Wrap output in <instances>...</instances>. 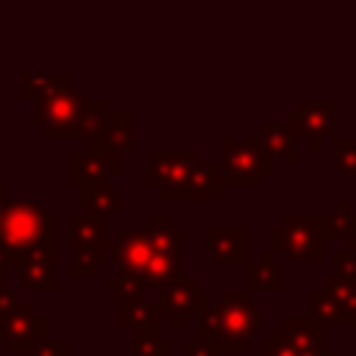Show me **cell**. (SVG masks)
Instances as JSON below:
<instances>
[{
  "mask_svg": "<svg viewBox=\"0 0 356 356\" xmlns=\"http://www.w3.org/2000/svg\"><path fill=\"white\" fill-rule=\"evenodd\" d=\"M245 284L248 289H270V292H281L286 286V267L275 259V253L267 248L256 256V261L248 264L245 270Z\"/></svg>",
  "mask_w": 356,
  "mask_h": 356,
  "instance_id": "17",
  "label": "cell"
},
{
  "mask_svg": "<svg viewBox=\"0 0 356 356\" xmlns=\"http://www.w3.org/2000/svg\"><path fill=\"white\" fill-rule=\"evenodd\" d=\"M323 242H325L323 214L292 211L278 225H273V231H270V250L284 256L286 261L320 264L323 261Z\"/></svg>",
  "mask_w": 356,
  "mask_h": 356,
  "instance_id": "2",
  "label": "cell"
},
{
  "mask_svg": "<svg viewBox=\"0 0 356 356\" xmlns=\"http://www.w3.org/2000/svg\"><path fill=\"white\" fill-rule=\"evenodd\" d=\"M264 153L275 161H284V164H298V150H295V139L286 134V128L281 122H261L256 128V136H253Z\"/></svg>",
  "mask_w": 356,
  "mask_h": 356,
  "instance_id": "20",
  "label": "cell"
},
{
  "mask_svg": "<svg viewBox=\"0 0 356 356\" xmlns=\"http://www.w3.org/2000/svg\"><path fill=\"white\" fill-rule=\"evenodd\" d=\"M334 275L356 284V250L342 248L334 253Z\"/></svg>",
  "mask_w": 356,
  "mask_h": 356,
  "instance_id": "35",
  "label": "cell"
},
{
  "mask_svg": "<svg viewBox=\"0 0 356 356\" xmlns=\"http://www.w3.org/2000/svg\"><path fill=\"white\" fill-rule=\"evenodd\" d=\"M200 156L195 150H147L145 153V186L156 192L159 200L181 203L192 170Z\"/></svg>",
  "mask_w": 356,
  "mask_h": 356,
  "instance_id": "5",
  "label": "cell"
},
{
  "mask_svg": "<svg viewBox=\"0 0 356 356\" xmlns=\"http://www.w3.org/2000/svg\"><path fill=\"white\" fill-rule=\"evenodd\" d=\"M317 356H337L334 350H323V353H317Z\"/></svg>",
  "mask_w": 356,
  "mask_h": 356,
  "instance_id": "42",
  "label": "cell"
},
{
  "mask_svg": "<svg viewBox=\"0 0 356 356\" xmlns=\"http://www.w3.org/2000/svg\"><path fill=\"white\" fill-rule=\"evenodd\" d=\"M122 172V156L95 145V147H78L67 153V186L70 189H86L97 184H111Z\"/></svg>",
  "mask_w": 356,
  "mask_h": 356,
  "instance_id": "8",
  "label": "cell"
},
{
  "mask_svg": "<svg viewBox=\"0 0 356 356\" xmlns=\"http://www.w3.org/2000/svg\"><path fill=\"white\" fill-rule=\"evenodd\" d=\"M284 331L292 339V345L303 353V356H317L323 353V325L312 317V314H286L284 320Z\"/></svg>",
  "mask_w": 356,
  "mask_h": 356,
  "instance_id": "18",
  "label": "cell"
},
{
  "mask_svg": "<svg viewBox=\"0 0 356 356\" xmlns=\"http://www.w3.org/2000/svg\"><path fill=\"white\" fill-rule=\"evenodd\" d=\"M159 309L156 303L139 298V300H128L120 306V325L131 328V331H156L159 328Z\"/></svg>",
  "mask_w": 356,
  "mask_h": 356,
  "instance_id": "24",
  "label": "cell"
},
{
  "mask_svg": "<svg viewBox=\"0 0 356 356\" xmlns=\"http://www.w3.org/2000/svg\"><path fill=\"white\" fill-rule=\"evenodd\" d=\"M259 356H303V353L292 345V339L286 337L284 325H275L270 331V337L259 345Z\"/></svg>",
  "mask_w": 356,
  "mask_h": 356,
  "instance_id": "34",
  "label": "cell"
},
{
  "mask_svg": "<svg viewBox=\"0 0 356 356\" xmlns=\"http://www.w3.org/2000/svg\"><path fill=\"white\" fill-rule=\"evenodd\" d=\"M145 292H147L145 278L136 275V273H128V270H120V273L111 275L108 284H106V298H108L111 303H120V306L128 303V300L145 298Z\"/></svg>",
  "mask_w": 356,
  "mask_h": 356,
  "instance_id": "25",
  "label": "cell"
},
{
  "mask_svg": "<svg viewBox=\"0 0 356 356\" xmlns=\"http://www.w3.org/2000/svg\"><path fill=\"white\" fill-rule=\"evenodd\" d=\"M56 83L53 72H22L17 78V97L19 100H42Z\"/></svg>",
  "mask_w": 356,
  "mask_h": 356,
  "instance_id": "28",
  "label": "cell"
},
{
  "mask_svg": "<svg viewBox=\"0 0 356 356\" xmlns=\"http://www.w3.org/2000/svg\"><path fill=\"white\" fill-rule=\"evenodd\" d=\"M195 339L214 345L220 353H231V342H228V334H225V325H222V320H220L217 306H209V309L200 312V323H197Z\"/></svg>",
  "mask_w": 356,
  "mask_h": 356,
  "instance_id": "27",
  "label": "cell"
},
{
  "mask_svg": "<svg viewBox=\"0 0 356 356\" xmlns=\"http://www.w3.org/2000/svg\"><path fill=\"white\" fill-rule=\"evenodd\" d=\"M309 306H312V317L323 325V323H334L342 328H356V314H350L334 295H328L325 289H312L309 292Z\"/></svg>",
  "mask_w": 356,
  "mask_h": 356,
  "instance_id": "22",
  "label": "cell"
},
{
  "mask_svg": "<svg viewBox=\"0 0 356 356\" xmlns=\"http://www.w3.org/2000/svg\"><path fill=\"white\" fill-rule=\"evenodd\" d=\"M217 312H220V320L225 325L231 353H245L261 328L259 306L248 298L245 289H222L220 300H217Z\"/></svg>",
  "mask_w": 356,
  "mask_h": 356,
  "instance_id": "7",
  "label": "cell"
},
{
  "mask_svg": "<svg viewBox=\"0 0 356 356\" xmlns=\"http://www.w3.org/2000/svg\"><path fill=\"white\" fill-rule=\"evenodd\" d=\"M220 170H222V186L225 189H259L261 178L273 172V159L264 153V147L250 139H220Z\"/></svg>",
  "mask_w": 356,
  "mask_h": 356,
  "instance_id": "4",
  "label": "cell"
},
{
  "mask_svg": "<svg viewBox=\"0 0 356 356\" xmlns=\"http://www.w3.org/2000/svg\"><path fill=\"white\" fill-rule=\"evenodd\" d=\"M156 309L170 320L172 328H184L186 314L197 312V298H200V284L195 275H178L161 289H156Z\"/></svg>",
  "mask_w": 356,
  "mask_h": 356,
  "instance_id": "10",
  "label": "cell"
},
{
  "mask_svg": "<svg viewBox=\"0 0 356 356\" xmlns=\"http://www.w3.org/2000/svg\"><path fill=\"white\" fill-rule=\"evenodd\" d=\"M184 356H222V353L214 345H209V342L189 339V342H184Z\"/></svg>",
  "mask_w": 356,
  "mask_h": 356,
  "instance_id": "37",
  "label": "cell"
},
{
  "mask_svg": "<svg viewBox=\"0 0 356 356\" xmlns=\"http://www.w3.org/2000/svg\"><path fill=\"white\" fill-rule=\"evenodd\" d=\"M19 303H22V300H19V292H17V289H3V292H0V317H3V314H11Z\"/></svg>",
  "mask_w": 356,
  "mask_h": 356,
  "instance_id": "38",
  "label": "cell"
},
{
  "mask_svg": "<svg viewBox=\"0 0 356 356\" xmlns=\"http://www.w3.org/2000/svg\"><path fill=\"white\" fill-rule=\"evenodd\" d=\"M67 228H70V253L108 248V225L103 217L72 211V214H67Z\"/></svg>",
  "mask_w": 356,
  "mask_h": 356,
  "instance_id": "15",
  "label": "cell"
},
{
  "mask_svg": "<svg viewBox=\"0 0 356 356\" xmlns=\"http://www.w3.org/2000/svg\"><path fill=\"white\" fill-rule=\"evenodd\" d=\"M108 114H111V108H108V103L103 97H86L83 95L81 114H78V139H81V147L100 136Z\"/></svg>",
  "mask_w": 356,
  "mask_h": 356,
  "instance_id": "23",
  "label": "cell"
},
{
  "mask_svg": "<svg viewBox=\"0 0 356 356\" xmlns=\"http://www.w3.org/2000/svg\"><path fill=\"white\" fill-rule=\"evenodd\" d=\"M6 209H8V192H6V186H0V222H3Z\"/></svg>",
  "mask_w": 356,
  "mask_h": 356,
  "instance_id": "39",
  "label": "cell"
},
{
  "mask_svg": "<svg viewBox=\"0 0 356 356\" xmlns=\"http://www.w3.org/2000/svg\"><path fill=\"white\" fill-rule=\"evenodd\" d=\"M56 256L58 248H44L31 253L22 264H17V286L28 292H53L56 289Z\"/></svg>",
  "mask_w": 356,
  "mask_h": 356,
  "instance_id": "13",
  "label": "cell"
},
{
  "mask_svg": "<svg viewBox=\"0 0 356 356\" xmlns=\"http://www.w3.org/2000/svg\"><path fill=\"white\" fill-rule=\"evenodd\" d=\"M131 356H172V350H170V342L161 339L156 331H134Z\"/></svg>",
  "mask_w": 356,
  "mask_h": 356,
  "instance_id": "32",
  "label": "cell"
},
{
  "mask_svg": "<svg viewBox=\"0 0 356 356\" xmlns=\"http://www.w3.org/2000/svg\"><path fill=\"white\" fill-rule=\"evenodd\" d=\"M100 264H108V248H95V250H75L70 259L67 273L72 278H92Z\"/></svg>",
  "mask_w": 356,
  "mask_h": 356,
  "instance_id": "29",
  "label": "cell"
},
{
  "mask_svg": "<svg viewBox=\"0 0 356 356\" xmlns=\"http://www.w3.org/2000/svg\"><path fill=\"white\" fill-rule=\"evenodd\" d=\"M334 170L345 178H356V136H334Z\"/></svg>",
  "mask_w": 356,
  "mask_h": 356,
  "instance_id": "31",
  "label": "cell"
},
{
  "mask_svg": "<svg viewBox=\"0 0 356 356\" xmlns=\"http://www.w3.org/2000/svg\"><path fill=\"white\" fill-rule=\"evenodd\" d=\"M345 236H348V248L356 250V220H353V225H350V231H348Z\"/></svg>",
  "mask_w": 356,
  "mask_h": 356,
  "instance_id": "40",
  "label": "cell"
},
{
  "mask_svg": "<svg viewBox=\"0 0 356 356\" xmlns=\"http://www.w3.org/2000/svg\"><path fill=\"white\" fill-rule=\"evenodd\" d=\"M222 170L217 161H197L189 175V184L181 195V203H217L222 197Z\"/></svg>",
  "mask_w": 356,
  "mask_h": 356,
  "instance_id": "14",
  "label": "cell"
},
{
  "mask_svg": "<svg viewBox=\"0 0 356 356\" xmlns=\"http://www.w3.org/2000/svg\"><path fill=\"white\" fill-rule=\"evenodd\" d=\"M209 264H245L248 261V228L245 225H209L206 231Z\"/></svg>",
  "mask_w": 356,
  "mask_h": 356,
  "instance_id": "11",
  "label": "cell"
},
{
  "mask_svg": "<svg viewBox=\"0 0 356 356\" xmlns=\"http://www.w3.org/2000/svg\"><path fill=\"white\" fill-rule=\"evenodd\" d=\"M44 339V317L33 312L31 303H19L11 314L0 317V342L6 353H31Z\"/></svg>",
  "mask_w": 356,
  "mask_h": 356,
  "instance_id": "9",
  "label": "cell"
},
{
  "mask_svg": "<svg viewBox=\"0 0 356 356\" xmlns=\"http://www.w3.org/2000/svg\"><path fill=\"white\" fill-rule=\"evenodd\" d=\"M31 356H70V342L67 339H42Z\"/></svg>",
  "mask_w": 356,
  "mask_h": 356,
  "instance_id": "36",
  "label": "cell"
},
{
  "mask_svg": "<svg viewBox=\"0 0 356 356\" xmlns=\"http://www.w3.org/2000/svg\"><path fill=\"white\" fill-rule=\"evenodd\" d=\"M6 267H8V264H6V259L0 256V292L6 289Z\"/></svg>",
  "mask_w": 356,
  "mask_h": 356,
  "instance_id": "41",
  "label": "cell"
},
{
  "mask_svg": "<svg viewBox=\"0 0 356 356\" xmlns=\"http://www.w3.org/2000/svg\"><path fill=\"white\" fill-rule=\"evenodd\" d=\"M145 234H147V239H150L153 253L181 256L184 225H178L167 211H147V214H145Z\"/></svg>",
  "mask_w": 356,
  "mask_h": 356,
  "instance_id": "16",
  "label": "cell"
},
{
  "mask_svg": "<svg viewBox=\"0 0 356 356\" xmlns=\"http://www.w3.org/2000/svg\"><path fill=\"white\" fill-rule=\"evenodd\" d=\"M353 220H356V211L350 209V203H348V200H337V203H334V209L323 214L325 239L348 234V231H350V225H353Z\"/></svg>",
  "mask_w": 356,
  "mask_h": 356,
  "instance_id": "30",
  "label": "cell"
},
{
  "mask_svg": "<svg viewBox=\"0 0 356 356\" xmlns=\"http://www.w3.org/2000/svg\"><path fill=\"white\" fill-rule=\"evenodd\" d=\"M95 145H103V147H108V150H114L120 156L125 150H131L134 147V117L128 111H111L106 125H103V131H100V136L92 139L83 147H95Z\"/></svg>",
  "mask_w": 356,
  "mask_h": 356,
  "instance_id": "19",
  "label": "cell"
},
{
  "mask_svg": "<svg viewBox=\"0 0 356 356\" xmlns=\"http://www.w3.org/2000/svg\"><path fill=\"white\" fill-rule=\"evenodd\" d=\"M150 256H153V248L145 228H122L117 236L108 239V261L120 270L142 275Z\"/></svg>",
  "mask_w": 356,
  "mask_h": 356,
  "instance_id": "12",
  "label": "cell"
},
{
  "mask_svg": "<svg viewBox=\"0 0 356 356\" xmlns=\"http://www.w3.org/2000/svg\"><path fill=\"white\" fill-rule=\"evenodd\" d=\"M81 89H75L70 83L67 72H56V83L53 89L33 103L31 111V125L42 131V136L56 139V136H67V139H78V114H81Z\"/></svg>",
  "mask_w": 356,
  "mask_h": 356,
  "instance_id": "3",
  "label": "cell"
},
{
  "mask_svg": "<svg viewBox=\"0 0 356 356\" xmlns=\"http://www.w3.org/2000/svg\"><path fill=\"white\" fill-rule=\"evenodd\" d=\"M81 211L92 214V217H114L122 211V200L120 192L111 184H97V186H86L81 189Z\"/></svg>",
  "mask_w": 356,
  "mask_h": 356,
  "instance_id": "21",
  "label": "cell"
},
{
  "mask_svg": "<svg viewBox=\"0 0 356 356\" xmlns=\"http://www.w3.org/2000/svg\"><path fill=\"white\" fill-rule=\"evenodd\" d=\"M286 134L292 139H306L309 142V150L320 153L323 145L328 139L337 136V100L331 97H323V100H298L292 111L284 114V122Z\"/></svg>",
  "mask_w": 356,
  "mask_h": 356,
  "instance_id": "6",
  "label": "cell"
},
{
  "mask_svg": "<svg viewBox=\"0 0 356 356\" xmlns=\"http://www.w3.org/2000/svg\"><path fill=\"white\" fill-rule=\"evenodd\" d=\"M178 275H181V256H164V253H153L147 267L142 270L147 289H161L164 284H170Z\"/></svg>",
  "mask_w": 356,
  "mask_h": 356,
  "instance_id": "26",
  "label": "cell"
},
{
  "mask_svg": "<svg viewBox=\"0 0 356 356\" xmlns=\"http://www.w3.org/2000/svg\"><path fill=\"white\" fill-rule=\"evenodd\" d=\"M58 217L31 200H8L0 222V256L6 264H22L31 253L56 248Z\"/></svg>",
  "mask_w": 356,
  "mask_h": 356,
  "instance_id": "1",
  "label": "cell"
},
{
  "mask_svg": "<svg viewBox=\"0 0 356 356\" xmlns=\"http://www.w3.org/2000/svg\"><path fill=\"white\" fill-rule=\"evenodd\" d=\"M320 289L334 295L350 314H356V284L353 281H345V278H337V275H325L320 281Z\"/></svg>",
  "mask_w": 356,
  "mask_h": 356,
  "instance_id": "33",
  "label": "cell"
}]
</instances>
